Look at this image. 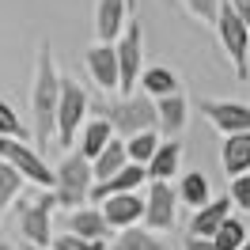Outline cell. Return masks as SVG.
<instances>
[{"instance_id": "cell-15", "label": "cell", "mask_w": 250, "mask_h": 250, "mask_svg": "<svg viewBox=\"0 0 250 250\" xmlns=\"http://www.w3.org/2000/svg\"><path fill=\"white\" fill-rule=\"evenodd\" d=\"M178 167H182V144L178 141H159L156 156L148 159V182H167V178H174L178 174Z\"/></svg>"}, {"instance_id": "cell-2", "label": "cell", "mask_w": 250, "mask_h": 250, "mask_svg": "<svg viewBox=\"0 0 250 250\" xmlns=\"http://www.w3.org/2000/svg\"><path fill=\"white\" fill-rule=\"evenodd\" d=\"M95 118H106L114 137L129 141L137 133L156 129V99H148L144 91H133L118 103H95Z\"/></svg>"}, {"instance_id": "cell-26", "label": "cell", "mask_w": 250, "mask_h": 250, "mask_svg": "<svg viewBox=\"0 0 250 250\" xmlns=\"http://www.w3.org/2000/svg\"><path fill=\"white\" fill-rule=\"evenodd\" d=\"M19 193H23V174L0 159V212H8V205L19 201Z\"/></svg>"}, {"instance_id": "cell-14", "label": "cell", "mask_w": 250, "mask_h": 250, "mask_svg": "<svg viewBox=\"0 0 250 250\" xmlns=\"http://www.w3.org/2000/svg\"><path fill=\"white\" fill-rule=\"evenodd\" d=\"M186 99L182 95H167V99H156V133H163V137H178L182 129H186Z\"/></svg>"}, {"instance_id": "cell-33", "label": "cell", "mask_w": 250, "mask_h": 250, "mask_svg": "<svg viewBox=\"0 0 250 250\" xmlns=\"http://www.w3.org/2000/svg\"><path fill=\"white\" fill-rule=\"evenodd\" d=\"M125 8H129V12H137V0H125Z\"/></svg>"}, {"instance_id": "cell-23", "label": "cell", "mask_w": 250, "mask_h": 250, "mask_svg": "<svg viewBox=\"0 0 250 250\" xmlns=\"http://www.w3.org/2000/svg\"><path fill=\"white\" fill-rule=\"evenodd\" d=\"M110 250H171V247L163 239H156V231H148V228H129V231H118Z\"/></svg>"}, {"instance_id": "cell-30", "label": "cell", "mask_w": 250, "mask_h": 250, "mask_svg": "<svg viewBox=\"0 0 250 250\" xmlns=\"http://www.w3.org/2000/svg\"><path fill=\"white\" fill-rule=\"evenodd\" d=\"M228 201H231V208H243V212H250V174H239V178H231Z\"/></svg>"}, {"instance_id": "cell-8", "label": "cell", "mask_w": 250, "mask_h": 250, "mask_svg": "<svg viewBox=\"0 0 250 250\" xmlns=\"http://www.w3.org/2000/svg\"><path fill=\"white\" fill-rule=\"evenodd\" d=\"M197 114L224 137L235 133H250V106L247 103H228V99H197Z\"/></svg>"}, {"instance_id": "cell-28", "label": "cell", "mask_w": 250, "mask_h": 250, "mask_svg": "<svg viewBox=\"0 0 250 250\" xmlns=\"http://www.w3.org/2000/svg\"><path fill=\"white\" fill-rule=\"evenodd\" d=\"M49 250H106V239H80V235H68V231H64L61 239L53 235Z\"/></svg>"}, {"instance_id": "cell-29", "label": "cell", "mask_w": 250, "mask_h": 250, "mask_svg": "<svg viewBox=\"0 0 250 250\" xmlns=\"http://www.w3.org/2000/svg\"><path fill=\"white\" fill-rule=\"evenodd\" d=\"M193 19H201L208 27H216V16H220V0H178Z\"/></svg>"}, {"instance_id": "cell-27", "label": "cell", "mask_w": 250, "mask_h": 250, "mask_svg": "<svg viewBox=\"0 0 250 250\" xmlns=\"http://www.w3.org/2000/svg\"><path fill=\"white\" fill-rule=\"evenodd\" d=\"M0 137H12V141H27V137H31V129L19 122V114L8 106L4 99H0Z\"/></svg>"}, {"instance_id": "cell-22", "label": "cell", "mask_w": 250, "mask_h": 250, "mask_svg": "<svg viewBox=\"0 0 250 250\" xmlns=\"http://www.w3.org/2000/svg\"><path fill=\"white\" fill-rule=\"evenodd\" d=\"M137 87L148 99H167V95H178V76H174L171 68H144Z\"/></svg>"}, {"instance_id": "cell-32", "label": "cell", "mask_w": 250, "mask_h": 250, "mask_svg": "<svg viewBox=\"0 0 250 250\" xmlns=\"http://www.w3.org/2000/svg\"><path fill=\"white\" fill-rule=\"evenodd\" d=\"M231 8H235L243 19H247V27H250V0H231Z\"/></svg>"}, {"instance_id": "cell-12", "label": "cell", "mask_w": 250, "mask_h": 250, "mask_svg": "<svg viewBox=\"0 0 250 250\" xmlns=\"http://www.w3.org/2000/svg\"><path fill=\"white\" fill-rule=\"evenodd\" d=\"M144 182H148V171H144V167H137V163H125V167L114 174V178H106V182H95L91 193H87V201L103 205L106 197H114V193H137Z\"/></svg>"}, {"instance_id": "cell-35", "label": "cell", "mask_w": 250, "mask_h": 250, "mask_svg": "<svg viewBox=\"0 0 250 250\" xmlns=\"http://www.w3.org/2000/svg\"><path fill=\"white\" fill-rule=\"evenodd\" d=\"M0 250H16V247H12V243H0Z\"/></svg>"}, {"instance_id": "cell-1", "label": "cell", "mask_w": 250, "mask_h": 250, "mask_svg": "<svg viewBox=\"0 0 250 250\" xmlns=\"http://www.w3.org/2000/svg\"><path fill=\"white\" fill-rule=\"evenodd\" d=\"M57 99H61V76L53 64V46L42 42L34 53V87H31V110H34V133H38V152L53 141V122H57Z\"/></svg>"}, {"instance_id": "cell-25", "label": "cell", "mask_w": 250, "mask_h": 250, "mask_svg": "<svg viewBox=\"0 0 250 250\" xmlns=\"http://www.w3.org/2000/svg\"><path fill=\"white\" fill-rule=\"evenodd\" d=\"M156 148H159V133H156V129L137 133V137H129V141H125V159H129V163H137V167H148V159L156 156Z\"/></svg>"}, {"instance_id": "cell-5", "label": "cell", "mask_w": 250, "mask_h": 250, "mask_svg": "<svg viewBox=\"0 0 250 250\" xmlns=\"http://www.w3.org/2000/svg\"><path fill=\"white\" fill-rule=\"evenodd\" d=\"M87 118V91L80 87L76 80H61V99H57V122H53V137L72 148L80 125Z\"/></svg>"}, {"instance_id": "cell-21", "label": "cell", "mask_w": 250, "mask_h": 250, "mask_svg": "<svg viewBox=\"0 0 250 250\" xmlns=\"http://www.w3.org/2000/svg\"><path fill=\"white\" fill-rule=\"evenodd\" d=\"M125 163H129V159H125V141H122V137H114V141H110L106 148L99 152V159L91 163L95 182H106V178H114V174L122 171Z\"/></svg>"}, {"instance_id": "cell-13", "label": "cell", "mask_w": 250, "mask_h": 250, "mask_svg": "<svg viewBox=\"0 0 250 250\" xmlns=\"http://www.w3.org/2000/svg\"><path fill=\"white\" fill-rule=\"evenodd\" d=\"M83 64H87V76L99 83V91H118V53H114V46L95 42L83 53Z\"/></svg>"}, {"instance_id": "cell-7", "label": "cell", "mask_w": 250, "mask_h": 250, "mask_svg": "<svg viewBox=\"0 0 250 250\" xmlns=\"http://www.w3.org/2000/svg\"><path fill=\"white\" fill-rule=\"evenodd\" d=\"M53 208H57V197H53V189H46L38 201L23 205L19 208V231L23 239L31 243V247H49L53 243Z\"/></svg>"}, {"instance_id": "cell-19", "label": "cell", "mask_w": 250, "mask_h": 250, "mask_svg": "<svg viewBox=\"0 0 250 250\" xmlns=\"http://www.w3.org/2000/svg\"><path fill=\"white\" fill-rule=\"evenodd\" d=\"M110 141H114L110 122H106V118H91V122L83 125V137H80V148H76V152L87 159V163H95V159H99V152H103Z\"/></svg>"}, {"instance_id": "cell-10", "label": "cell", "mask_w": 250, "mask_h": 250, "mask_svg": "<svg viewBox=\"0 0 250 250\" xmlns=\"http://www.w3.org/2000/svg\"><path fill=\"white\" fill-rule=\"evenodd\" d=\"M99 212L110 224V231H129V228L144 224V197H137V193H114V197H106L99 205Z\"/></svg>"}, {"instance_id": "cell-20", "label": "cell", "mask_w": 250, "mask_h": 250, "mask_svg": "<svg viewBox=\"0 0 250 250\" xmlns=\"http://www.w3.org/2000/svg\"><path fill=\"white\" fill-rule=\"evenodd\" d=\"M174 197L189 208H205V205L212 201V189H208V178L201 171H189L178 178V186H174Z\"/></svg>"}, {"instance_id": "cell-36", "label": "cell", "mask_w": 250, "mask_h": 250, "mask_svg": "<svg viewBox=\"0 0 250 250\" xmlns=\"http://www.w3.org/2000/svg\"><path fill=\"white\" fill-rule=\"evenodd\" d=\"M243 250H250V247H243Z\"/></svg>"}, {"instance_id": "cell-31", "label": "cell", "mask_w": 250, "mask_h": 250, "mask_svg": "<svg viewBox=\"0 0 250 250\" xmlns=\"http://www.w3.org/2000/svg\"><path fill=\"white\" fill-rule=\"evenodd\" d=\"M182 250H216V247H212V239H197V235H186Z\"/></svg>"}, {"instance_id": "cell-11", "label": "cell", "mask_w": 250, "mask_h": 250, "mask_svg": "<svg viewBox=\"0 0 250 250\" xmlns=\"http://www.w3.org/2000/svg\"><path fill=\"white\" fill-rule=\"evenodd\" d=\"M125 16H129L125 0H99L95 4V42L99 46H114L125 31Z\"/></svg>"}, {"instance_id": "cell-4", "label": "cell", "mask_w": 250, "mask_h": 250, "mask_svg": "<svg viewBox=\"0 0 250 250\" xmlns=\"http://www.w3.org/2000/svg\"><path fill=\"white\" fill-rule=\"evenodd\" d=\"M216 34H220V46L224 53L231 57V68L239 80L250 76V27L247 19L231 8V0H220V16H216Z\"/></svg>"}, {"instance_id": "cell-9", "label": "cell", "mask_w": 250, "mask_h": 250, "mask_svg": "<svg viewBox=\"0 0 250 250\" xmlns=\"http://www.w3.org/2000/svg\"><path fill=\"white\" fill-rule=\"evenodd\" d=\"M174 208H178V197H174L171 182H152L148 186V197H144V224L148 231H171L174 228Z\"/></svg>"}, {"instance_id": "cell-17", "label": "cell", "mask_w": 250, "mask_h": 250, "mask_svg": "<svg viewBox=\"0 0 250 250\" xmlns=\"http://www.w3.org/2000/svg\"><path fill=\"white\" fill-rule=\"evenodd\" d=\"M231 216V201L228 197H220V201H208L205 208H197L193 212V220H189V235H197V239H212V235L220 231V224Z\"/></svg>"}, {"instance_id": "cell-3", "label": "cell", "mask_w": 250, "mask_h": 250, "mask_svg": "<svg viewBox=\"0 0 250 250\" xmlns=\"http://www.w3.org/2000/svg\"><path fill=\"white\" fill-rule=\"evenodd\" d=\"M91 186H95L91 163L80 156V152H68V156L53 167V197H57L61 208H83Z\"/></svg>"}, {"instance_id": "cell-16", "label": "cell", "mask_w": 250, "mask_h": 250, "mask_svg": "<svg viewBox=\"0 0 250 250\" xmlns=\"http://www.w3.org/2000/svg\"><path fill=\"white\" fill-rule=\"evenodd\" d=\"M220 163H224L228 178L250 174V133H235V137H224V148H220Z\"/></svg>"}, {"instance_id": "cell-34", "label": "cell", "mask_w": 250, "mask_h": 250, "mask_svg": "<svg viewBox=\"0 0 250 250\" xmlns=\"http://www.w3.org/2000/svg\"><path fill=\"white\" fill-rule=\"evenodd\" d=\"M23 250H49V247H31V243H23Z\"/></svg>"}, {"instance_id": "cell-6", "label": "cell", "mask_w": 250, "mask_h": 250, "mask_svg": "<svg viewBox=\"0 0 250 250\" xmlns=\"http://www.w3.org/2000/svg\"><path fill=\"white\" fill-rule=\"evenodd\" d=\"M114 53H118V91L133 95L137 91V83H141V61H144V38H141V27L137 23H129L122 31V38L114 42Z\"/></svg>"}, {"instance_id": "cell-24", "label": "cell", "mask_w": 250, "mask_h": 250, "mask_svg": "<svg viewBox=\"0 0 250 250\" xmlns=\"http://www.w3.org/2000/svg\"><path fill=\"white\" fill-rule=\"evenodd\" d=\"M212 247L216 250H243V247H250L247 224H243L239 216H228L224 224H220V231L212 235Z\"/></svg>"}, {"instance_id": "cell-18", "label": "cell", "mask_w": 250, "mask_h": 250, "mask_svg": "<svg viewBox=\"0 0 250 250\" xmlns=\"http://www.w3.org/2000/svg\"><path fill=\"white\" fill-rule=\"evenodd\" d=\"M68 235H80V239H110V224L103 220V212H99V205L95 208H72L68 212Z\"/></svg>"}]
</instances>
